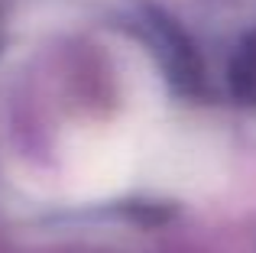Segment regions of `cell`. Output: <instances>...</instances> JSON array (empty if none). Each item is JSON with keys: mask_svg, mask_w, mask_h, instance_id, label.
<instances>
[{"mask_svg": "<svg viewBox=\"0 0 256 253\" xmlns=\"http://www.w3.org/2000/svg\"><path fill=\"white\" fill-rule=\"evenodd\" d=\"M146 140L130 133H91L68 152V178L82 198H104L120 192L140 169Z\"/></svg>", "mask_w": 256, "mask_h": 253, "instance_id": "1", "label": "cell"}]
</instances>
